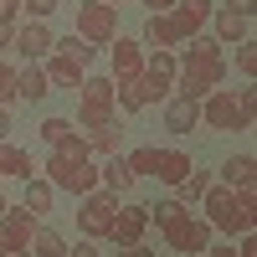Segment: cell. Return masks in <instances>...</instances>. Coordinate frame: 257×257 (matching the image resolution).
I'll list each match as a JSON object with an SVG mask.
<instances>
[{"instance_id":"14","label":"cell","mask_w":257,"mask_h":257,"mask_svg":"<svg viewBox=\"0 0 257 257\" xmlns=\"http://www.w3.org/2000/svg\"><path fill=\"white\" fill-rule=\"evenodd\" d=\"M139 41H144V52H175V47H185L180 31H175V21H170V11H165V16H149Z\"/></svg>"},{"instance_id":"18","label":"cell","mask_w":257,"mask_h":257,"mask_svg":"<svg viewBox=\"0 0 257 257\" xmlns=\"http://www.w3.org/2000/svg\"><path fill=\"white\" fill-rule=\"evenodd\" d=\"M190 170H196V160H190V155H180V149H160V160H155V180L180 185Z\"/></svg>"},{"instance_id":"21","label":"cell","mask_w":257,"mask_h":257,"mask_svg":"<svg viewBox=\"0 0 257 257\" xmlns=\"http://www.w3.org/2000/svg\"><path fill=\"white\" fill-rule=\"evenodd\" d=\"M247 26L252 21H242V16H231V11H211V41H221V47H231V41H247Z\"/></svg>"},{"instance_id":"9","label":"cell","mask_w":257,"mask_h":257,"mask_svg":"<svg viewBox=\"0 0 257 257\" xmlns=\"http://www.w3.org/2000/svg\"><path fill=\"white\" fill-rule=\"evenodd\" d=\"M144 231H149V206H118L113 226H108V242L113 247H139Z\"/></svg>"},{"instance_id":"25","label":"cell","mask_w":257,"mask_h":257,"mask_svg":"<svg viewBox=\"0 0 257 257\" xmlns=\"http://www.w3.org/2000/svg\"><path fill=\"white\" fill-rule=\"evenodd\" d=\"M52 196H57V190L41 180V175H31V180H26V201H21V206H26L31 216H47V211H52Z\"/></svg>"},{"instance_id":"50","label":"cell","mask_w":257,"mask_h":257,"mask_svg":"<svg viewBox=\"0 0 257 257\" xmlns=\"http://www.w3.org/2000/svg\"><path fill=\"white\" fill-rule=\"evenodd\" d=\"M0 180H6V170H0Z\"/></svg>"},{"instance_id":"13","label":"cell","mask_w":257,"mask_h":257,"mask_svg":"<svg viewBox=\"0 0 257 257\" xmlns=\"http://www.w3.org/2000/svg\"><path fill=\"white\" fill-rule=\"evenodd\" d=\"M52 31H47V21H26V26H16V41H11V52H21L26 62H36V57H47L52 52Z\"/></svg>"},{"instance_id":"33","label":"cell","mask_w":257,"mask_h":257,"mask_svg":"<svg viewBox=\"0 0 257 257\" xmlns=\"http://www.w3.org/2000/svg\"><path fill=\"white\" fill-rule=\"evenodd\" d=\"M21 11H26L31 21H47V16H57V11H62V0H21Z\"/></svg>"},{"instance_id":"30","label":"cell","mask_w":257,"mask_h":257,"mask_svg":"<svg viewBox=\"0 0 257 257\" xmlns=\"http://www.w3.org/2000/svg\"><path fill=\"white\" fill-rule=\"evenodd\" d=\"M144 72H160V77H170V82H175L180 57H175V52H144Z\"/></svg>"},{"instance_id":"38","label":"cell","mask_w":257,"mask_h":257,"mask_svg":"<svg viewBox=\"0 0 257 257\" xmlns=\"http://www.w3.org/2000/svg\"><path fill=\"white\" fill-rule=\"evenodd\" d=\"M221 11H231V16H242V21H252V11H257V0H226Z\"/></svg>"},{"instance_id":"22","label":"cell","mask_w":257,"mask_h":257,"mask_svg":"<svg viewBox=\"0 0 257 257\" xmlns=\"http://www.w3.org/2000/svg\"><path fill=\"white\" fill-rule=\"evenodd\" d=\"M77 103L82 108H113V77H82Z\"/></svg>"},{"instance_id":"35","label":"cell","mask_w":257,"mask_h":257,"mask_svg":"<svg viewBox=\"0 0 257 257\" xmlns=\"http://www.w3.org/2000/svg\"><path fill=\"white\" fill-rule=\"evenodd\" d=\"M11 98H16V67H11L6 57H0V108H6Z\"/></svg>"},{"instance_id":"31","label":"cell","mask_w":257,"mask_h":257,"mask_svg":"<svg viewBox=\"0 0 257 257\" xmlns=\"http://www.w3.org/2000/svg\"><path fill=\"white\" fill-rule=\"evenodd\" d=\"M67 134H72V118H47V123H41V139H47L52 149L67 139Z\"/></svg>"},{"instance_id":"47","label":"cell","mask_w":257,"mask_h":257,"mask_svg":"<svg viewBox=\"0 0 257 257\" xmlns=\"http://www.w3.org/2000/svg\"><path fill=\"white\" fill-rule=\"evenodd\" d=\"M201 257H237V247H206Z\"/></svg>"},{"instance_id":"29","label":"cell","mask_w":257,"mask_h":257,"mask_svg":"<svg viewBox=\"0 0 257 257\" xmlns=\"http://www.w3.org/2000/svg\"><path fill=\"white\" fill-rule=\"evenodd\" d=\"M155 160H160V149H155V144H139V149H128V155H123V165L134 170V180L155 175Z\"/></svg>"},{"instance_id":"45","label":"cell","mask_w":257,"mask_h":257,"mask_svg":"<svg viewBox=\"0 0 257 257\" xmlns=\"http://www.w3.org/2000/svg\"><path fill=\"white\" fill-rule=\"evenodd\" d=\"M11 139V108H0V144Z\"/></svg>"},{"instance_id":"8","label":"cell","mask_w":257,"mask_h":257,"mask_svg":"<svg viewBox=\"0 0 257 257\" xmlns=\"http://www.w3.org/2000/svg\"><path fill=\"white\" fill-rule=\"evenodd\" d=\"M113 211H118V201H113V190H88L82 196V211H77V226H82V237L88 242H98V237H108V226H113Z\"/></svg>"},{"instance_id":"12","label":"cell","mask_w":257,"mask_h":257,"mask_svg":"<svg viewBox=\"0 0 257 257\" xmlns=\"http://www.w3.org/2000/svg\"><path fill=\"white\" fill-rule=\"evenodd\" d=\"M108 52H113V82L144 72V41H139V36H113Z\"/></svg>"},{"instance_id":"37","label":"cell","mask_w":257,"mask_h":257,"mask_svg":"<svg viewBox=\"0 0 257 257\" xmlns=\"http://www.w3.org/2000/svg\"><path fill=\"white\" fill-rule=\"evenodd\" d=\"M237 108H242V118H247V123L257 118V88H237Z\"/></svg>"},{"instance_id":"32","label":"cell","mask_w":257,"mask_h":257,"mask_svg":"<svg viewBox=\"0 0 257 257\" xmlns=\"http://www.w3.org/2000/svg\"><path fill=\"white\" fill-rule=\"evenodd\" d=\"M180 211H185L180 201H160V206H149V226H165V221H175Z\"/></svg>"},{"instance_id":"3","label":"cell","mask_w":257,"mask_h":257,"mask_svg":"<svg viewBox=\"0 0 257 257\" xmlns=\"http://www.w3.org/2000/svg\"><path fill=\"white\" fill-rule=\"evenodd\" d=\"M170 93L175 88H170V77H160V72H139V77H118L113 82V103L123 113H144L149 103H165Z\"/></svg>"},{"instance_id":"10","label":"cell","mask_w":257,"mask_h":257,"mask_svg":"<svg viewBox=\"0 0 257 257\" xmlns=\"http://www.w3.org/2000/svg\"><path fill=\"white\" fill-rule=\"evenodd\" d=\"M36 226H41V216H31L26 206H11L6 201V211H0V242H6V247H31Z\"/></svg>"},{"instance_id":"16","label":"cell","mask_w":257,"mask_h":257,"mask_svg":"<svg viewBox=\"0 0 257 257\" xmlns=\"http://www.w3.org/2000/svg\"><path fill=\"white\" fill-rule=\"evenodd\" d=\"M196 118H201V108H196L190 98H180V93L165 98V128H170V134H190V128H196Z\"/></svg>"},{"instance_id":"17","label":"cell","mask_w":257,"mask_h":257,"mask_svg":"<svg viewBox=\"0 0 257 257\" xmlns=\"http://www.w3.org/2000/svg\"><path fill=\"white\" fill-rule=\"evenodd\" d=\"M47 93H52V82H47V72H41L36 62H26V67L16 72V98H21V103H41Z\"/></svg>"},{"instance_id":"5","label":"cell","mask_w":257,"mask_h":257,"mask_svg":"<svg viewBox=\"0 0 257 257\" xmlns=\"http://www.w3.org/2000/svg\"><path fill=\"white\" fill-rule=\"evenodd\" d=\"M72 21H77V36H82V41H93L98 52L118 36V6H108V0H82Z\"/></svg>"},{"instance_id":"41","label":"cell","mask_w":257,"mask_h":257,"mask_svg":"<svg viewBox=\"0 0 257 257\" xmlns=\"http://www.w3.org/2000/svg\"><path fill=\"white\" fill-rule=\"evenodd\" d=\"M231 247H237V242H231ZM237 257H257V237H252V231H242V247H237Z\"/></svg>"},{"instance_id":"6","label":"cell","mask_w":257,"mask_h":257,"mask_svg":"<svg viewBox=\"0 0 257 257\" xmlns=\"http://www.w3.org/2000/svg\"><path fill=\"white\" fill-rule=\"evenodd\" d=\"M160 231H165V242L175 247V252H190V257H201V252L211 247V237H216V231H211V221L196 216V211H180V216L165 221Z\"/></svg>"},{"instance_id":"36","label":"cell","mask_w":257,"mask_h":257,"mask_svg":"<svg viewBox=\"0 0 257 257\" xmlns=\"http://www.w3.org/2000/svg\"><path fill=\"white\" fill-rule=\"evenodd\" d=\"M237 67H242L247 77L257 72V47H252V41H237Z\"/></svg>"},{"instance_id":"7","label":"cell","mask_w":257,"mask_h":257,"mask_svg":"<svg viewBox=\"0 0 257 257\" xmlns=\"http://www.w3.org/2000/svg\"><path fill=\"white\" fill-rule=\"evenodd\" d=\"M196 108H201V123H206V128H216V134H231V128H252V123L242 118L237 93H231V88H211V93L196 103Z\"/></svg>"},{"instance_id":"42","label":"cell","mask_w":257,"mask_h":257,"mask_svg":"<svg viewBox=\"0 0 257 257\" xmlns=\"http://www.w3.org/2000/svg\"><path fill=\"white\" fill-rule=\"evenodd\" d=\"M11 41H16V26H0V57L11 52Z\"/></svg>"},{"instance_id":"44","label":"cell","mask_w":257,"mask_h":257,"mask_svg":"<svg viewBox=\"0 0 257 257\" xmlns=\"http://www.w3.org/2000/svg\"><path fill=\"white\" fill-rule=\"evenodd\" d=\"M144 6H149V16H165L170 6H175V0H144Z\"/></svg>"},{"instance_id":"40","label":"cell","mask_w":257,"mask_h":257,"mask_svg":"<svg viewBox=\"0 0 257 257\" xmlns=\"http://www.w3.org/2000/svg\"><path fill=\"white\" fill-rule=\"evenodd\" d=\"M67 257H103V252H98V242H88V237H82V242H77Z\"/></svg>"},{"instance_id":"20","label":"cell","mask_w":257,"mask_h":257,"mask_svg":"<svg viewBox=\"0 0 257 257\" xmlns=\"http://www.w3.org/2000/svg\"><path fill=\"white\" fill-rule=\"evenodd\" d=\"M82 139H88V155H103V160H108V155H118V144H123V128H118V118H108V123L88 128Z\"/></svg>"},{"instance_id":"19","label":"cell","mask_w":257,"mask_h":257,"mask_svg":"<svg viewBox=\"0 0 257 257\" xmlns=\"http://www.w3.org/2000/svg\"><path fill=\"white\" fill-rule=\"evenodd\" d=\"M98 185H103V190H113V196L134 190V170L123 165V155H108V160L98 165Z\"/></svg>"},{"instance_id":"2","label":"cell","mask_w":257,"mask_h":257,"mask_svg":"<svg viewBox=\"0 0 257 257\" xmlns=\"http://www.w3.org/2000/svg\"><path fill=\"white\" fill-rule=\"evenodd\" d=\"M206 221H211V231H226V237H242V231H252L257 226V180L252 185H211L206 190Z\"/></svg>"},{"instance_id":"1","label":"cell","mask_w":257,"mask_h":257,"mask_svg":"<svg viewBox=\"0 0 257 257\" xmlns=\"http://www.w3.org/2000/svg\"><path fill=\"white\" fill-rule=\"evenodd\" d=\"M221 77H226L221 41H211V36H190V41H185V52H180L175 93H180V98H190V103H201L211 88H221Z\"/></svg>"},{"instance_id":"28","label":"cell","mask_w":257,"mask_h":257,"mask_svg":"<svg viewBox=\"0 0 257 257\" xmlns=\"http://www.w3.org/2000/svg\"><path fill=\"white\" fill-rule=\"evenodd\" d=\"M31 252H36V257H67V242H62V231H52V226H36Z\"/></svg>"},{"instance_id":"27","label":"cell","mask_w":257,"mask_h":257,"mask_svg":"<svg viewBox=\"0 0 257 257\" xmlns=\"http://www.w3.org/2000/svg\"><path fill=\"white\" fill-rule=\"evenodd\" d=\"M206 190H211V175H206V170H190V175L175 185V201H180V206H196Z\"/></svg>"},{"instance_id":"49","label":"cell","mask_w":257,"mask_h":257,"mask_svg":"<svg viewBox=\"0 0 257 257\" xmlns=\"http://www.w3.org/2000/svg\"><path fill=\"white\" fill-rule=\"evenodd\" d=\"M108 6H123V0H108Z\"/></svg>"},{"instance_id":"39","label":"cell","mask_w":257,"mask_h":257,"mask_svg":"<svg viewBox=\"0 0 257 257\" xmlns=\"http://www.w3.org/2000/svg\"><path fill=\"white\" fill-rule=\"evenodd\" d=\"M16 16H21V0H0V26H16Z\"/></svg>"},{"instance_id":"43","label":"cell","mask_w":257,"mask_h":257,"mask_svg":"<svg viewBox=\"0 0 257 257\" xmlns=\"http://www.w3.org/2000/svg\"><path fill=\"white\" fill-rule=\"evenodd\" d=\"M118 257H160V252H149V247H144V242H139V247H123V252H118Z\"/></svg>"},{"instance_id":"34","label":"cell","mask_w":257,"mask_h":257,"mask_svg":"<svg viewBox=\"0 0 257 257\" xmlns=\"http://www.w3.org/2000/svg\"><path fill=\"white\" fill-rule=\"evenodd\" d=\"M108 118H113V108H82V103H77V128H98Z\"/></svg>"},{"instance_id":"23","label":"cell","mask_w":257,"mask_h":257,"mask_svg":"<svg viewBox=\"0 0 257 257\" xmlns=\"http://www.w3.org/2000/svg\"><path fill=\"white\" fill-rule=\"evenodd\" d=\"M252 180H257V160H252V155H231V160L221 165V185L237 190V185H252Z\"/></svg>"},{"instance_id":"15","label":"cell","mask_w":257,"mask_h":257,"mask_svg":"<svg viewBox=\"0 0 257 257\" xmlns=\"http://www.w3.org/2000/svg\"><path fill=\"white\" fill-rule=\"evenodd\" d=\"M41 72H47V82H52V88H82V77H88V67H77V62L72 57H62V52H47V67H41Z\"/></svg>"},{"instance_id":"4","label":"cell","mask_w":257,"mask_h":257,"mask_svg":"<svg viewBox=\"0 0 257 257\" xmlns=\"http://www.w3.org/2000/svg\"><path fill=\"white\" fill-rule=\"evenodd\" d=\"M47 180L52 190H72V196H88V190H98V165L93 160H67L62 149H52V160H47Z\"/></svg>"},{"instance_id":"48","label":"cell","mask_w":257,"mask_h":257,"mask_svg":"<svg viewBox=\"0 0 257 257\" xmlns=\"http://www.w3.org/2000/svg\"><path fill=\"white\" fill-rule=\"evenodd\" d=\"M0 211H6V196H0Z\"/></svg>"},{"instance_id":"24","label":"cell","mask_w":257,"mask_h":257,"mask_svg":"<svg viewBox=\"0 0 257 257\" xmlns=\"http://www.w3.org/2000/svg\"><path fill=\"white\" fill-rule=\"evenodd\" d=\"M0 170H6V175H16V180H31V175H36L31 155H26V149H16V144H0Z\"/></svg>"},{"instance_id":"26","label":"cell","mask_w":257,"mask_h":257,"mask_svg":"<svg viewBox=\"0 0 257 257\" xmlns=\"http://www.w3.org/2000/svg\"><path fill=\"white\" fill-rule=\"evenodd\" d=\"M52 52H62V57H72L77 67H88V62L98 57V47H93V41H82L77 31H72V36H62V41H52Z\"/></svg>"},{"instance_id":"46","label":"cell","mask_w":257,"mask_h":257,"mask_svg":"<svg viewBox=\"0 0 257 257\" xmlns=\"http://www.w3.org/2000/svg\"><path fill=\"white\" fill-rule=\"evenodd\" d=\"M0 257H31V247H6L0 242Z\"/></svg>"},{"instance_id":"11","label":"cell","mask_w":257,"mask_h":257,"mask_svg":"<svg viewBox=\"0 0 257 257\" xmlns=\"http://www.w3.org/2000/svg\"><path fill=\"white\" fill-rule=\"evenodd\" d=\"M211 11H216V0H175V6H170V21H175L180 41L201 36V31L211 26Z\"/></svg>"}]
</instances>
